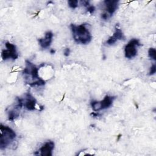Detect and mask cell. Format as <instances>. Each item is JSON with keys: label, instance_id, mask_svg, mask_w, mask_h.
<instances>
[{"label": "cell", "instance_id": "7c38bea8", "mask_svg": "<svg viewBox=\"0 0 156 156\" xmlns=\"http://www.w3.org/2000/svg\"><path fill=\"white\" fill-rule=\"evenodd\" d=\"M148 55L151 60H156V51L155 48H151L148 51Z\"/></svg>", "mask_w": 156, "mask_h": 156}, {"label": "cell", "instance_id": "6da1fadb", "mask_svg": "<svg viewBox=\"0 0 156 156\" xmlns=\"http://www.w3.org/2000/svg\"><path fill=\"white\" fill-rule=\"evenodd\" d=\"M74 40L77 43L87 44L89 43L91 39L92 35L87 27V24H82L76 26L73 24L70 25Z\"/></svg>", "mask_w": 156, "mask_h": 156}, {"label": "cell", "instance_id": "9a60e30c", "mask_svg": "<svg viewBox=\"0 0 156 156\" xmlns=\"http://www.w3.org/2000/svg\"><path fill=\"white\" fill-rule=\"evenodd\" d=\"M87 11H88L90 14H93V13L94 12V11H95V7H94V6H93V5H90L88 7H87Z\"/></svg>", "mask_w": 156, "mask_h": 156}, {"label": "cell", "instance_id": "30bf717a", "mask_svg": "<svg viewBox=\"0 0 156 156\" xmlns=\"http://www.w3.org/2000/svg\"><path fill=\"white\" fill-rule=\"evenodd\" d=\"M104 4L105 6V10L109 16L110 17L116 12L118 7L119 1L116 0H106L104 1Z\"/></svg>", "mask_w": 156, "mask_h": 156}, {"label": "cell", "instance_id": "7a4b0ae2", "mask_svg": "<svg viewBox=\"0 0 156 156\" xmlns=\"http://www.w3.org/2000/svg\"><path fill=\"white\" fill-rule=\"evenodd\" d=\"M0 148L1 149H4L14 141L16 135L13 129L2 124L0 125Z\"/></svg>", "mask_w": 156, "mask_h": 156}, {"label": "cell", "instance_id": "ba28073f", "mask_svg": "<svg viewBox=\"0 0 156 156\" xmlns=\"http://www.w3.org/2000/svg\"><path fill=\"white\" fill-rule=\"evenodd\" d=\"M23 107H24L25 108L30 111L35 109L37 101L30 93H27L26 94H25V97L23 98Z\"/></svg>", "mask_w": 156, "mask_h": 156}, {"label": "cell", "instance_id": "9c48e42d", "mask_svg": "<svg viewBox=\"0 0 156 156\" xmlns=\"http://www.w3.org/2000/svg\"><path fill=\"white\" fill-rule=\"evenodd\" d=\"M54 148V143L52 141H48L46 142L39 149L38 152H40V155L42 156H51L52 151Z\"/></svg>", "mask_w": 156, "mask_h": 156}, {"label": "cell", "instance_id": "4fadbf2b", "mask_svg": "<svg viewBox=\"0 0 156 156\" xmlns=\"http://www.w3.org/2000/svg\"><path fill=\"white\" fill-rule=\"evenodd\" d=\"M68 5L72 9H76L78 6V1L71 0L68 1Z\"/></svg>", "mask_w": 156, "mask_h": 156}, {"label": "cell", "instance_id": "8992f818", "mask_svg": "<svg viewBox=\"0 0 156 156\" xmlns=\"http://www.w3.org/2000/svg\"><path fill=\"white\" fill-rule=\"evenodd\" d=\"M26 66L23 70V74L30 75L33 79L39 80L41 78L38 76L39 68H37L34 64L31 63L29 60H26Z\"/></svg>", "mask_w": 156, "mask_h": 156}, {"label": "cell", "instance_id": "5b68a950", "mask_svg": "<svg viewBox=\"0 0 156 156\" xmlns=\"http://www.w3.org/2000/svg\"><path fill=\"white\" fill-rule=\"evenodd\" d=\"M7 49H3L1 52V57L4 60L9 58L16 60L18 57V54L16 51V46L15 44L7 41L5 43Z\"/></svg>", "mask_w": 156, "mask_h": 156}, {"label": "cell", "instance_id": "3957f363", "mask_svg": "<svg viewBox=\"0 0 156 156\" xmlns=\"http://www.w3.org/2000/svg\"><path fill=\"white\" fill-rule=\"evenodd\" d=\"M115 96H110L106 95L104 99L101 101H93L91 102V107L93 108V110L94 112H98L101 110H104L109 108L113 104V101L115 100Z\"/></svg>", "mask_w": 156, "mask_h": 156}, {"label": "cell", "instance_id": "277c9868", "mask_svg": "<svg viewBox=\"0 0 156 156\" xmlns=\"http://www.w3.org/2000/svg\"><path fill=\"white\" fill-rule=\"evenodd\" d=\"M140 45L139 40L135 38L130 40L124 48L125 57L129 59L135 57L137 54L136 48Z\"/></svg>", "mask_w": 156, "mask_h": 156}, {"label": "cell", "instance_id": "52a82bcc", "mask_svg": "<svg viewBox=\"0 0 156 156\" xmlns=\"http://www.w3.org/2000/svg\"><path fill=\"white\" fill-rule=\"evenodd\" d=\"M124 35L121 29L119 27V24H116L115 26V31L113 35L108 38V39L106 41V43L108 45H112L115 43L118 40H124Z\"/></svg>", "mask_w": 156, "mask_h": 156}, {"label": "cell", "instance_id": "8fae6325", "mask_svg": "<svg viewBox=\"0 0 156 156\" xmlns=\"http://www.w3.org/2000/svg\"><path fill=\"white\" fill-rule=\"evenodd\" d=\"M53 38V34L51 31H48L45 33L44 38L38 39V43L40 46L43 48H47L51 45Z\"/></svg>", "mask_w": 156, "mask_h": 156}, {"label": "cell", "instance_id": "5bb4252c", "mask_svg": "<svg viewBox=\"0 0 156 156\" xmlns=\"http://www.w3.org/2000/svg\"><path fill=\"white\" fill-rule=\"evenodd\" d=\"M155 72H156V66L155 64H153L150 68L149 75H153L155 73Z\"/></svg>", "mask_w": 156, "mask_h": 156}, {"label": "cell", "instance_id": "ac0fdd59", "mask_svg": "<svg viewBox=\"0 0 156 156\" xmlns=\"http://www.w3.org/2000/svg\"><path fill=\"white\" fill-rule=\"evenodd\" d=\"M55 52V51L54 49H51L50 50V53H51V54H54Z\"/></svg>", "mask_w": 156, "mask_h": 156}, {"label": "cell", "instance_id": "e0dca14e", "mask_svg": "<svg viewBox=\"0 0 156 156\" xmlns=\"http://www.w3.org/2000/svg\"><path fill=\"white\" fill-rule=\"evenodd\" d=\"M63 54H64V55H65V56H66V57L68 56V55H69V54H70V49H69V48H66V49H65Z\"/></svg>", "mask_w": 156, "mask_h": 156}, {"label": "cell", "instance_id": "2e32d148", "mask_svg": "<svg viewBox=\"0 0 156 156\" xmlns=\"http://www.w3.org/2000/svg\"><path fill=\"white\" fill-rule=\"evenodd\" d=\"M109 17H110L109 15H108L107 13H104L101 14V18L103 19V20H107Z\"/></svg>", "mask_w": 156, "mask_h": 156}]
</instances>
